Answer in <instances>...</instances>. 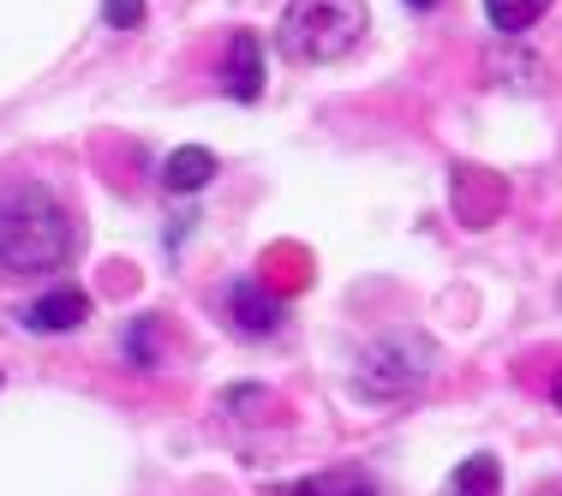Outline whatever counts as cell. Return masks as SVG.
Masks as SVG:
<instances>
[{"instance_id": "1", "label": "cell", "mask_w": 562, "mask_h": 496, "mask_svg": "<svg viewBox=\"0 0 562 496\" xmlns=\"http://www.w3.org/2000/svg\"><path fill=\"white\" fill-rule=\"evenodd\" d=\"M78 258V222L43 185H19L0 198V270L7 275H55Z\"/></svg>"}, {"instance_id": "8", "label": "cell", "mask_w": 562, "mask_h": 496, "mask_svg": "<svg viewBox=\"0 0 562 496\" xmlns=\"http://www.w3.org/2000/svg\"><path fill=\"white\" fill-rule=\"evenodd\" d=\"M210 180H216V156H210L204 144H186V150H173V156H168V168H162V185H168L173 198L204 192Z\"/></svg>"}, {"instance_id": "9", "label": "cell", "mask_w": 562, "mask_h": 496, "mask_svg": "<svg viewBox=\"0 0 562 496\" xmlns=\"http://www.w3.org/2000/svg\"><path fill=\"white\" fill-rule=\"evenodd\" d=\"M288 496H378V485H371L366 466H324V473L300 478Z\"/></svg>"}, {"instance_id": "15", "label": "cell", "mask_w": 562, "mask_h": 496, "mask_svg": "<svg viewBox=\"0 0 562 496\" xmlns=\"http://www.w3.org/2000/svg\"><path fill=\"white\" fill-rule=\"evenodd\" d=\"M539 496H562V478H557V485H544V491H539Z\"/></svg>"}, {"instance_id": "13", "label": "cell", "mask_w": 562, "mask_h": 496, "mask_svg": "<svg viewBox=\"0 0 562 496\" xmlns=\"http://www.w3.org/2000/svg\"><path fill=\"white\" fill-rule=\"evenodd\" d=\"M102 19H109L114 31H132V24H144V0H109Z\"/></svg>"}, {"instance_id": "4", "label": "cell", "mask_w": 562, "mask_h": 496, "mask_svg": "<svg viewBox=\"0 0 562 496\" xmlns=\"http://www.w3.org/2000/svg\"><path fill=\"white\" fill-rule=\"evenodd\" d=\"M85 317H90V293L85 288H48L19 312V324L36 329V335H66V329L85 324Z\"/></svg>"}, {"instance_id": "14", "label": "cell", "mask_w": 562, "mask_h": 496, "mask_svg": "<svg viewBox=\"0 0 562 496\" xmlns=\"http://www.w3.org/2000/svg\"><path fill=\"white\" fill-rule=\"evenodd\" d=\"M551 401L562 407V365H557V377H551Z\"/></svg>"}, {"instance_id": "3", "label": "cell", "mask_w": 562, "mask_h": 496, "mask_svg": "<svg viewBox=\"0 0 562 496\" xmlns=\"http://www.w3.org/2000/svg\"><path fill=\"white\" fill-rule=\"evenodd\" d=\"M431 365H437V347L419 329H390L378 341H366V353L353 365V383L366 401H401L431 377Z\"/></svg>"}, {"instance_id": "2", "label": "cell", "mask_w": 562, "mask_h": 496, "mask_svg": "<svg viewBox=\"0 0 562 496\" xmlns=\"http://www.w3.org/2000/svg\"><path fill=\"white\" fill-rule=\"evenodd\" d=\"M359 36H366V0H288V12L276 24L281 55L300 66L336 60Z\"/></svg>"}, {"instance_id": "16", "label": "cell", "mask_w": 562, "mask_h": 496, "mask_svg": "<svg viewBox=\"0 0 562 496\" xmlns=\"http://www.w3.org/2000/svg\"><path fill=\"white\" fill-rule=\"evenodd\" d=\"M407 7H437V0H407Z\"/></svg>"}, {"instance_id": "5", "label": "cell", "mask_w": 562, "mask_h": 496, "mask_svg": "<svg viewBox=\"0 0 562 496\" xmlns=\"http://www.w3.org/2000/svg\"><path fill=\"white\" fill-rule=\"evenodd\" d=\"M227 317H234L239 335H276L281 317H288V305H281L263 281H234V288H227Z\"/></svg>"}, {"instance_id": "11", "label": "cell", "mask_w": 562, "mask_h": 496, "mask_svg": "<svg viewBox=\"0 0 562 496\" xmlns=\"http://www.w3.org/2000/svg\"><path fill=\"white\" fill-rule=\"evenodd\" d=\"M485 12H491V24H497L503 36H520L551 12V0H485Z\"/></svg>"}, {"instance_id": "6", "label": "cell", "mask_w": 562, "mask_h": 496, "mask_svg": "<svg viewBox=\"0 0 562 496\" xmlns=\"http://www.w3.org/2000/svg\"><path fill=\"white\" fill-rule=\"evenodd\" d=\"M222 90L234 102H258L263 97V48H258V36H251V31H239L234 43H227V55H222Z\"/></svg>"}, {"instance_id": "12", "label": "cell", "mask_w": 562, "mask_h": 496, "mask_svg": "<svg viewBox=\"0 0 562 496\" xmlns=\"http://www.w3.org/2000/svg\"><path fill=\"white\" fill-rule=\"evenodd\" d=\"M156 329H162L156 317H138V324L126 329V359H132V365H150V359H156Z\"/></svg>"}, {"instance_id": "10", "label": "cell", "mask_w": 562, "mask_h": 496, "mask_svg": "<svg viewBox=\"0 0 562 496\" xmlns=\"http://www.w3.org/2000/svg\"><path fill=\"white\" fill-rule=\"evenodd\" d=\"M449 496H503V466H497V454H473V461L454 466Z\"/></svg>"}, {"instance_id": "7", "label": "cell", "mask_w": 562, "mask_h": 496, "mask_svg": "<svg viewBox=\"0 0 562 496\" xmlns=\"http://www.w3.org/2000/svg\"><path fill=\"white\" fill-rule=\"evenodd\" d=\"M503 210V180L485 168H454V216H461L467 227H485L497 222Z\"/></svg>"}]
</instances>
